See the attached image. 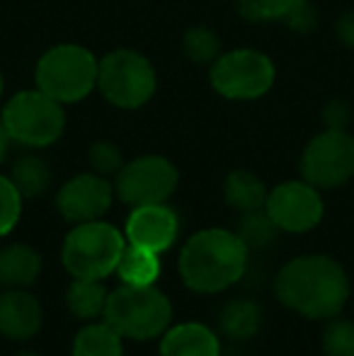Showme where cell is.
Masks as SVG:
<instances>
[{"instance_id":"2e32d148","label":"cell","mask_w":354,"mask_h":356,"mask_svg":"<svg viewBox=\"0 0 354 356\" xmlns=\"http://www.w3.org/2000/svg\"><path fill=\"white\" fill-rule=\"evenodd\" d=\"M42 274V254L27 243H10L0 248V286L29 289Z\"/></svg>"},{"instance_id":"7a4b0ae2","label":"cell","mask_w":354,"mask_h":356,"mask_svg":"<svg viewBox=\"0 0 354 356\" xmlns=\"http://www.w3.org/2000/svg\"><path fill=\"white\" fill-rule=\"evenodd\" d=\"M248 254L250 250L236 230L204 228L182 245L177 259L179 277L197 293H221L243 279Z\"/></svg>"},{"instance_id":"d6986e66","label":"cell","mask_w":354,"mask_h":356,"mask_svg":"<svg viewBox=\"0 0 354 356\" xmlns=\"http://www.w3.org/2000/svg\"><path fill=\"white\" fill-rule=\"evenodd\" d=\"M109 291L99 279H73L66 289V308L78 320H95L104 315Z\"/></svg>"},{"instance_id":"1f68e13d","label":"cell","mask_w":354,"mask_h":356,"mask_svg":"<svg viewBox=\"0 0 354 356\" xmlns=\"http://www.w3.org/2000/svg\"><path fill=\"white\" fill-rule=\"evenodd\" d=\"M10 136H8V129H5V124H3V119H0V163L5 160V155H8V150H10Z\"/></svg>"},{"instance_id":"cb8c5ba5","label":"cell","mask_w":354,"mask_h":356,"mask_svg":"<svg viewBox=\"0 0 354 356\" xmlns=\"http://www.w3.org/2000/svg\"><path fill=\"white\" fill-rule=\"evenodd\" d=\"M303 0H236V10L248 22H284Z\"/></svg>"},{"instance_id":"d4e9b609","label":"cell","mask_w":354,"mask_h":356,"mask_svg":"<svg viewBox=\"0 0 354 356\" xmlns=\"http://www.w3.org/2000/svg\"><path fill=\"white\" fill-rule=\"evenodd\" d=\"M236 233L241 235V240L248 245V250H262V248H267L269 243H274L279 228L274 225V220L269 218L265 209H260V211L243 213L241 228H238Z\"/></svg>"},{"instance_id":"8992f818","label":"cell","mask_w":354,"mask_h":356,"mask_svg":"<svg viewBox=\"0 0 354 356\" xmlns=\"http://www.w3.org/2000/svg\"><path fill=\"white\" fill-rule=\"evenodd\" d=\"M8 136L24 148H49L66 131V104L56 102L34 85L32 90H19L0 107Z\"/></svg>"},{"instance_id":"9a60e30c","label":"cell","mask_w":354,"mask_h":356,"mask_svg":"<svg viewBox=\"0 0 354 356\" xmlns=\"http://www.w3.org/2000/svg\"><path fill=\"white\" fill-rule=\"evenodd\" d=\"M161 356H221V342L204 323H179L163 334Z\"/></svg>"},{"instance_id":"4316f807","label":"cell","mask_w":354,"mask_h":356,"mask_svg":"<svg viewBox=\"0 0 354 356\" xmlns=\"http://www.w3.org/2000/svg\"><path fill=\"white\" fill-rule=\"evenodd\" d=\"M124 153L114 141H95L88 148V165L92 172L102 177H117L119 170L124 168Z\"/></svg>"},{"instance_id":"484cf974","label":"cell","mask_w":354,"mask_h":356,"mask_svg":"<svg viewBox=\"0 0 354 356\" xmlns=\"http://www.w3.org/2000/svg\"><path fill=\"white\" fill-rule=\"evenodd\" d=\"M323 352L325 356H354V320L330 318L323 330Z\"/></svg>"},{"instance_id":"3957f363","label":"cell","mask_w":354,"mask_h":356,"mask_svg":"<svg viewBox=\"0 0 354 356\" xmlns=\"http://www.w3.org/2000/svg\"><path fill=\"white\" fill-rule=\"evenodd\" d=\"M99 58L76 42L56 44L39 56L34 85L61 104H78L97 90Z\"/></svg>"},{"instance_id":"8fae6325","label":"cell","mask_w":354,"mask_h":356,"mask_svg":"<svg viewBox=\"0 0 354 356\" xmlns=\"http://www.w3.org/2000/svg\"><path fill=\"white\" fill-rule=\"evenodd\" d=\"M265 211L279 230L301 235L321 223L325 207L318 187L306 179H289L267 194Z\"/></svg>"},{"instance_id":"f1b7e54d","label":"cell","mask_w":354,"mask_h":356,"mask_svg":"<svg viewBox=\"0 0 354 356\" xmlns=\"http://www.w3.org/2000/svg\"><path fill=\"white\" fill-rule=\"evenodd\" d=\"M284 22L291 29H296V32H308V29L316 27V13H313V8L308 5V0H303Z\"/></svg>"},{"instance_id":"e0dca14e","label":"cell","mask_w":354,"mask_h":356,"mask_svg":"<svg viewBox=\"0 0 354 356\" xmlns=\"http://www.w3.org/2000/svg\"><path fill=\"white\" fill-rule=\"evenodd\" d=\"M267 187L250 170H233L223 179V202L238 213L260 211L267 204Z\"/></svg>"},{"instance_id":"f546056e","label":"cell","mask_w":354,"mask_h":356,"mask_svg":"<svg viewBox=\"0 0 354 356\" xmlns=\"http://www.w3.org/2000/svg\"><path fill=\"white\" fill-rule=\"evenodd\" d=\"M323 119H325V129H345L347 119H350V107L340 99H332L323 109Z\"/></svg>"},{"instance_id":"4dcf8cb0","label":"cell","mask_w":354,"mask_h":356,"mask_svg":"<svg viewBox=\"0 0 354 356\" xmlns=\"http://www.w3.org/2000/svg\"><path fill=\"white\" fill-rule=\"evenodd\" d=\"M337 37H340V42L345 44V47L354 49V10L350 13H345L340 19H337Z\"/></svg>"},{"instance_id":"7402d4cb","label":"cell","mask_w":354,"mask_h":356,"mask_svg":"<svg viewBox=\"0 0 354 356\" xmlns=\"http://www.w3.org/2000/svg\"><path fill=\"white\" fill-rule=\"evenodd\" d=\"M122 334L107 323H90L78 330L73 339V356H124Z\"/></svg>"},{"instance_id":"30bf717a","label":"cell","mask_w":354,"mask_h":356,"mask_svg":"<svg viewBox=\"0 0 354 356\" xmlns=\"http://www.w3.org/2000/svg\"><path fill=\"white\" fill-rule=\"evenodd\" d=\"M179 184L177 168L163 155H138L124 163L114 177V192L127 207L168 204Z\"/></svg>"},{"instance_id":"ba28073f","label":"cell","mask_w":354,"mask_h":356,"mask_svg":"<svg viewBox=\"0 0 354 356\" xmlns=\"http://www.w3.org/2000/svg\"><path fill=\"white\" fill-rule=\"evenodd\" d=\"M274 80V61L260 49H231L209 66V83L214 92L231 102H252L265 97Z\"/></svg>"},{"instance_id":"836d02e7","label":"cell","mask_w":354,"mask_h":356,"mask_svg":"<svg viewBox=\"0 0 354 356\" xmlns=\"http://www.w3.org/2000/svg\"><path fill=\"white\" fill-rule=\"evenodd\" d=\"M15 356H39L37 352H29V349H22V352H17Z\"/></svg>"},{"instance_id":"6da1fadb","label":"cell","mask_w":354,"mask_h":356,"mask_svg":"<svg viewBox=\"0 0 354 356\" xmlns=\"http://www.w3.org/2000/svg\"><path fill=\"white\" fill-rule=\"evenodd\" d=\"M274 293L284 308L303 318L330 320L340 315L350 298V277L328 254H301L277 272Z\"/></svg>"},{"instance_id":"603a6c76","label":"cell","mask_w":354,"mask_h":356,"mask_svg":"<svg viewBox=\"0 0 354 356\" xmlns=\"http://www.w3.org/2000/svg\"><path fill=\"white\" fill-rule=\"evenodd\" d=\"M221 54V39L207 24H194L182 34V56L194 66H211Z\"/></svg>"},{"instance_id":"7c38bea8","label":"cell","mask_w":354,"mask_h":356,"mask_svg":"<svg viewBox=\"0 0 354 356\" xmlns=\"http://www.w3.org/2000/svg\"><path fill=\"white\" fill-rule=\"evenodd\" d=\"M114 184L97 172H81L61 184L56 194V211L68 223L99 220L114 202Z\"/></svg>"},{"instance_id":"277c9868","label":"cell","mask_w":354,"mask_h":356,"mask_svg":"<svg viewBox=\"0 0 354 356\" xmlns=\"http://www.w3.org/2000/svg\"><path fill=\"white\" fill-rule=\"evenodd\" d=\"M102 318L124 339L148 342L170 327L172 303L161 289H156V284H122L109 291Z\"/></svg>"},{"instance_id":"52a82bcc","label":"cell","mask_w":354,"mask_h":356,"mask_svg":"<svg viewBox=\"0 0 354 356\" xmlns=\"http://www.w3.org/2000/svg\"><path fill=\"white\" fill-rule=\"evenodd\" d=\"M97 90L112 107L141 109L158 90L156 66L141 51L114 49L99 58Z\"/></svg>"},{"instance_id":"5b68a950","label":"cell","mask_w":354,"mask_h":356,"mask_svg":"<svg viewBox=\"0 0 354 356\" xmlns=\"http://www.w3.org/2000/svg\"><path fill=\"white\" fill-rule=\"evenodd\" d=\"M127 235L107 220L76 223L61 245V262L73 279H107L117 274Z\"/></svg>"},{"instance_id":"ac0fdd59","label":"cell","mask_w":354,"mask_h":356,"mask_svg":"<svg viewBox=\"0 0 354 356\" xmlns=\"http://www.w3.org/2000/svg\"><path fill=\"white\" fill-rule=\"evenodd\" d=\"M8 177L22 194V199H37L51 187V168L37 153H24L10 165Z\"/></svg>"},{"instance_id":"4fadbf2b","label":"cell","mask_w":354,"mask_h":356,"mask_svg":"<svg viewBox=\"0 0 354 356\" xmlns=\"http://www.w3.org/2000/svg\"><path fill=\"white\" fill-rule=\"evenodd\" d=\"M127 243L163 254L175 245L179 235V216L168 204H148L131 209L124 225Z\"/></svg>"},{"instance_id":"d6a6232c","label":"cell","mask_w":354,"mask_h":356,"mask_svg":"<svg viewBox=\"0 0 354 356\" xmlns=\"http://www.w3.org/2000/svg\"><path fill=\"white\" fill-rule=\"evenodd\" d=\"M3 95H5V75L0 71V102H3Z\"/></svg>"},{"instance_id":"5bb4252c","label":"cell","mask_w":354,"mask_h":356,"mask_svg":"<svg viewBox=\"0 0 354 356\" xmlns=\"http://www.w3.org/2000/svg\"><path fill=\"white\" fill-rule=\"evenodd\" d=\"M42 303L27 289H8L0 293V334L13 342H27L42 330Z\"/></svg>"},{"instance_id":"44dd1931","label":"cell","mask_w":354,"mask_h":356,"mask_svg":"<svg viewBox=\"0 0 354 356\" xmlns=\"http://www.w3.org/2000/svg\"><path fill=\"white\" fill-rule=\"evenodd\" d=\"M262 325V310L252 300H231L218 313V327L228 339H250L257 334Z\"/></svg>"},{"instance_id":"ffe728a7","label":"cell","mask_w":354,"mask_h":356,"mask_svg":"<svg viewBox=\"0 0 354 356\" xmlns=\"http://www.w3.org/2000/svg\"><path fill=\"white\" fill-rule=\"evenodd\" d=\"M117 277L122 279V284L131 286L156 284L158 277H161V254L153 252V250L127 243L122 259H119Z\"/></svg>"},{"instance_id":"83f0119b","label":"cell","mask_w":354,"mask_h":356,"mask_svg":"<svg viewBox=\"0 0 354 356\" xmlns=\"http://www.w3.org/2000/svg\"><path fill=\"white\" fill-rule=\"evenodd\" d=\"M22 194L13 184L8 175H0V238L13 233L17 225L19 216H22Z\"/></svg>"},{"instance_id":"9c48e42d","label":"cell","mask_w":354,"mask_h":356,"mask_svg":"<svg viewBox=\"0 0 354 356\" xmlns=\"http://www.w3.org/2000/svg\"><path fill=\"white\" fill-rule=\"evenodd\" d=\"M301 179L318 189H335L354 177V136L345 129H325L306 143L298 160Z\"/></svg>"}]
</instances>
